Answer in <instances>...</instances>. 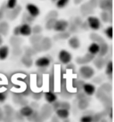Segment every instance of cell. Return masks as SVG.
<instances>
[{"instance_id":"obj_1","label":"cell","mask_w":114,"mask_h":122,"mask_svg":"<svg viewBox=\"0 0 114 122\" xmlns=\"http://www.w3.org/2000/svg\"><path fill=\"white\" fill-rule=\"evenodd\" d=\"M79 74H80V76L83 78L89 79V78H91L94 75V69L90 67V66L83 65L79 69Z\"/></svg>"},{"instance_id":"obj_2","label":"cell","mask_w":114,"mask_h":122,"mask_svg":"<svg viewBox=\"0 0 114 122\" xmlns=\"http://www.w3.org/2000/svg\"><path fill=\"white\" fill-rule=\"evenodd\" d=\"M21 11V7L20 5H16V6L13 8V9H6L5 11V15L7 19L10 20H13L14 19H16L17 16L20 14Z\"/></svg>"},{"instance_id":"obj_3","label":"cell","mask_w":114,"mask_h":122,"mask_svg":"<svg viewBox=\"0 0 114 122\" xmlns=\"http://www.w3.org/2000/svg\"><path fill=\"white\" fill-rule=\"evenodd\" d=\"M59 61L63 64H69L72 60V55L71 53H69L66 50H61L58 54Z\"/></svg>"},{"instance_id":"obj_4","label":"cell","mask_w":114,"mask_h":122,"mask_svg":"<svg viewBox=\"0 0 114 122\" xmlns=\"http://www.w3.org/2000/svg\"><path fill=\"white\" fill-rule=\"evenodd\" d=\"M68 26H69V22L66 20H56L55 23H54V29L56 32H62V31L67 30Z\"/></svg>"},{"instance_id":"obj_5","label":"cell","mask_w":114,"mask_h":122,"mask_svg":"<svg viewBox=\"0 0 114 122\" xmlns=\"http://www.w3.org/2000/svg\"><path fill=\"white\" fill-rule=\"evenodd\" d=\"M87 24L90 29L94 30H97L101 28V21L97 17L95 16H88L87 18Z\"/></svg>"},{"instance_id":"obj_6","label":"cell","mask_w":114,"mask_h":122,"mask_svg":"<svg viewBox=\"0 0 114 122\" xmlns=\"http://www.w3.org/2000/svg\"><path fill=\"white\" fill-rule=\"evenodd\" d=\"M26 10H27V13L29 14H30L31 16H33L34 18L37 17L39 14H40V10H39V8L36 5H34V4H27L26 5Z\"/></svg>"},{"instance_id":"obj_7","label":"cell","mask_w":114,"mask_h":122,"mask_svg":"<svg viewBox=\"0 0 114 122\" xmlns=\"http://www.w3.org/2000/svg\"><path fill=\"white\" fill-rule=\"evenodd\" d=\"M19 30H20V35L24 36V37H29L32 34V31H31V27L29 23H25L21 25H19Z\"/></svg>"},{"instance_id":"obj_8","label":"cell","mask_w":114,"mask_h":122,"mask_svg":"<svg viewBox=\"0 0 114 122\" xmlns=\"http://www.w3.org/2000/svg\"><path fill=\"white\" fill-rule=\"evenodd\" d=\"M51 63V60L47 56H44V57L38 58L37 61H35V64L38 68H47Z\"/></svg>"},{"instance_id":"obj_9","label":"cell","mask_w":114,"mask_h":122,"mask_svg":"<svg viewBox=\"0 0 114 122\" xmlns=\"http://www.w3.org/2000/svg\"><path fill=\"white\" fill-rule=\"evenodd\" d=\"M82 90H83V92H84L87 96H91V95L95 94L96 88H95V86L93 84H91V83H84Z\"/></svg>"},{"instance_id":"obj_10","label":"cell","mask_w":114,"mask_h":122,"mask_svg":"<svg viewBox=\"0 0 114 122\" xmlns=\"http://www.w3.org/2000/svg\"><path fill=\"white\" fill-rule=\"evenodd\" d=\"M98 6L103 11H110L112 9V0H98Z\"/></svg>"},{"instance_id":"obj_11","label":"cell","mask_w":114,"mask_h":122,"mask_svg":"<svg viewBox=\"0 0 114 122\" xmlns=\"http://www.w3.org/2000/svg\"><path fill=\"white\" fill-rule=\"evenodd\" d=\"M53 112V108L50 106V104H45L41 111V118L42 119H47L51 116V113Z\"/></svg>"},{"instance_id":"obj_12","label":"cell","mask_w":114,"mask_h":122,"mask_svg":"<svg viewBox=\"0 0 114 122\" xmlns=\"http://www.w3.org/2000/svg\"><path fill=\"white\" fill-rule=\"evenodd\" d=\"M40 46L42 51H47L52 47V41L49 37H42L40 41Z\"/></svg>"},{"instance_id":"obj_13","label":"cell","mask_w":114,"mask_h":122,"mask_svg":"<svg viewBox=\"0 0 114 122\" xmlns=\"http://www.w3.org/2000/svg\"><path fill=\"white\" fill-rule=\"evenodd\" d=\"M56 116L59 118V119H66L69 118V115H70V112L69 110L67 109H64V108H59L57 109L56 111Z\"/></svg>"},{"instance_id":"obj_14","label":"cell","mask_w":114,"mask_h":122,"mask_svg":"<svg viewBox=\"0 0 114 122\" xmlns=\"http://www.w3.org/2000/svg\"><path fill=\"white\" fill-rule=\"evenodd\" d=\"M68 44L70 46V47H71L72 49H78L80 46V41L77 37H69Z\"/></svg>"},{"instance_id":"obj_15","label":"cell","mask_w":114,"mask_h":122,"mask_svg":"<svg viewBox=\"0 0 114 122\" xmlns=\"http://www.w3.org/2000/svg\"><path fill=\"white\" fill-rule=\"evenodd\" d=\"M81 13L83 14V15H89L94 13V8L91 6L90 5L88 4V2L84 5H82V6L80 8Z\"/></svg>"},{"instance_id":"obj_16","label":"cell","mask_w":114,"mask_h":122,"mask_svg":"<svg viewBox=\"0 0 114 122\" xmlns=\"http://www.w3.org/2000/svg\"><path fill=\"white\" fill-rule=\"evenodd\" d=\"M33 109H32V107L31 106H29V105H24V106H22V108L20 110V113L21 114V115L23 116V117H25V118H28L29 116L31 115V113L33 112Z\"/></svg>"},{"instance_id":"obj_17","label":"cell","mask_w":114,"mask_h":122,"mask_svg":"<svg viewBox=\"0 0 114 122\" xmlns=\"http://www.w3.org/2000/svg\"><path fill=\"white\" fill-rule=\"evenodd\" d=\"M112 10V9H111ZM111 10L110 11H103L101 14V19L104 22H112V14H111Z\"/></svg>"},{"instance_id":"obj_18","label":"cell","mask_w":114,"mask_h":122,"mask_svg":"<svg viewBox=\"0 0 114 122\" xmlns=\"http://www.w3.org/2000/svg\"><path fill=\"white\" fill-rule=\"evenodd\" d=\"M9 32V24L5 20H0V35L6 36Z\"/></svg>"},{"instance_id":"obj_19","label":"cell","mask_w":114,"mask_h":122,"mask_svg":"<svg viewBox=\"0 0 114 122\" xmlns=\"http://www.w3.org/2000/svg\"><path fill=\"white\" fill-rule=\"evenodd\" d=\"M9 47L7 46H0V61H4L8 57Z\"/></svg>"},{"instance_id":"obj_20","label":"cell","mask_w":114,"mask_h":122,"mask_svg":"<svg viewBox=\"0 0 114 122\" xmlns=\"http://www.w3.org/2000/svg\"><path fill=\"white\" fill-rule=\"evenodd\" d=\"M45 99H46V101H47L49 104H51L52 102H54V101H56L57 100V95L53 93V92L51 91H48V92H46L45 93Z\"/></svg>"},{"instance_id":"obj_21","label":"cell","mask_w":114,"mask_h":122,"mask_svg":"<svg viewBox=\"0 0 114 122\" xmlns=\"http://www.w3.org/2000/svg\"><path fill=\"white\" fill-rule=\"evenodd\" d=\"M94 62L95 67L98 69V70H102L104 68V66L106 64V61L104 60L103 56H98L96 58H94Z\"/></svg>"},{"instance_id":"obj_22","label":"cell","mask_w":114,"mask_h":122,"mask_svg":"<svg viewBox=\"0 0 114 122\" xmlns=\"http://www.w3.org/2000/svg\"><path fill=\"white\" fill-rule=\"evenodd\" d=\"M21 62H22V64H24L25 67L30 68L33 64V60L30 56L24 54L23 56H21Z\"/></svg>"},{"instance_id":"obj_23","label":"cell","mask_w":114,"mask_h":122,"mask_svg":"<svg viewBox=\"0 0 114 122\" xmlns=\"http://www.w3.org/2000/svg\"><path fill=\"white\" fill-rule=\"evenodd\" d=\"M99 49H100L99 44H97L96 42H93V43L88 46V53H90V54L95 55V54H98Z\"/></svg>"},{"instance_id":"obj_24","label":"cell","mask_w":114,"mask_h":122,"mask_svg":"<svg viewBox=\"0 0 114 122\" xmlns=\"http://www.w3.org/2000/svg\"><path fill=\"white\" fill-rule=\"evenodd\" d=\"M99 46H100V49H99L98 54H99V56H103L104 57L105 54H107L108 51H109V46H108L107 43H105V41L99 44Z\"/></svg>"},{"instance_id":"obj_25","label":"cell","mask_w":114,"mask_h":122,"mask_svg":"<svg viewBox=\"0 0 114 122\" xmlns=\"http://www.w3.org/2000/svg\"><path fill=\"white\" fill-rule=\"evenodd\" d=\"M89 106V99L87 98H83L78 100V107L79 110L84 111L86 109H87V107Z\"/></svg>"},{"instance_id":"obj_26","label":"cell","mask_w":114,"mask_h":122,"mask_svg":"<svg viewBox=\"0 0 114 122\" xmlns=\"http://www.w3.org/2000/svg\"><path fill=\"white\" fill-rule=\"evenodd\" d=\"M21 42H22V40L19 37V36H14V35L10 39V43L13 46H21Z\"/></svg>"},{"instance_id":"obj_27","label":"cell","mask_w":114,"mask_h":122,"mask_svg":"<svg viewBox=\"0 0 114 122\" xmlns=\"http://www.w3.org/2000/svg\"><path fill=\"white\" fill-rule=\"evenodd\" d=\"M112 61H107V63H106V70H105V73L107 76L110 77V79H111V76H112Z\"/></svg>"},{"instance_id":"obj_28","label":"cell","mask_w":114,"mask_h":122,"mask_svg":"<svg viewBox=\"0 0 114 122\" xmlns=\"http://www.w3.org/2000/svg\"><path fill=\"white\" fill-rule=\"evenodd\" d=\"M90 39L93 40V42H96L97 44H101V43L104 42V38L102 37H100L99 35L95 34V33H92V34L90 35Z\"/></svg>"},{"instance_id":"obj_29","label":"cell","mask_w":114,"mask_h":122,"mask_svg":"<svg viewBox=\"0 0 114 122\" xmlns=\"http://www.w3.org/2000/svg\"><path fill=\"white\" fill-rule=\"evenodd\" d=\"M28 119L32 120V121H37V120H41L42 118H41L40 114L38 112H36V111H33V112L31 113V115L28 117Z\"/></svg>"},{"instance_id":"obj_30","label":"cell","mask_w":114,"mask_h":122,"mask_svg":"<svg viewBox=\"0 0 114 122\" xmlns=\"http://www.w3.org/2000/svg\"><path fill=\"white\" fill-rule=\"evenodd\" d=\"M70 32L67 30L62 31V32H59V34L56 35L55 37V39H67L70 37Z\"/></svg>"},{"instance_id":"obj_31","label":"cell","mask_w":114,"mask_h":122,"mask_svg":"<svg viewBox=\"0 0 114 122\" xmlns=\"http://www.w3.org/2000/svg\"><path fill=\"white\" fill-rule=\"evenodd\" d=\"M42 37H42L40 34H34L33 36L30 37V43H31V45L37 44V43H40Z\"/></svg>"},{"instance_id":"obj_32","label":"cell","mask_w":114,"mask_h":122,"mask_svg":"<svg viewBox=\"0 0 114 122\" xmlns=\"http://www.w3.org/2000/svg\"><path fill=\"white\" fill-rule=\"evenodd\" d=\"M57 19L55 18H53V19H48L47 20V23H46V28H47V30H53L54 29V23H55V21H56Z\"/></svg>"},{"instance_id":"obj_33","label":"cell","mask_w":114,"mask_h":122,"mask_svg":"<svg viewBox=\"0 0 114 122\" xmlns=\"http://www.w3.org/2000/svg\"><path fill=\"white\" fill-rule=\"evenodd\" d=\"M4 111H5V114L8 117H12L13 114H14V109L11 107L10 105H5L4 107Z\"/></svg>"},{"instance_id":"obj_34","label":"cell","mask_w":114,"mask_h":122,"mask_svg":"<svg viewBox=\"0 0 114 122\" xmlns=\"http://www.w3.org/2000/svg\"><path fill=\"white\" fill-rule=\"evenodd\" d=\"M69 1H70V0H57L56 2H55L57 8H60V9L64 8V7L68 5Z\"/></svg>"},{"instance_id":"obj_35","label":"cell","mask_w":114,"mask_h":122,"mask_svg":"<svg viewBox=\"0 0 114 122\" xmlns=\"http://www.w3.org/2000/svg\"><path fill=\"white\" fill-rule=\"evenodd\" d=\"M36 18H34L33 16H31L30 14H23V20H24V22L25 23H32L33 22V20H35Z\"/></svg>"},{"instance_id":"obj_36","label":"cell","mask_w":114,"mask_h":122,"mask_svg":"<svg viewBox=\"0 0 114 122\" xmlns=\"http://www.w3.org/2000/svg\"><path fill=\"white\" fill-rule=\"evenodd\" d=\"M5 5L7 9H13L17 5V0H7Z\"/></svg>"},{"instance_id":"obj_37","label":"cell","mask_w":114,"mask_h":122,"mask_svg":"<svg viewBox=\"0 0 114 122\" xmlns=\"http://www.w3.org/2000/svg\"><path fill=\"white\" fill-rule=\"evenodd\" d=\"M57 17H58V13H57L56 11L52 10L47 14L46 19H47V20H48V19H53V18H55V19H57Z\"/></svg>"},{"instance_id":"obj_38","label":"cell","mask_w":114,"mask_h":122,"mask_svg":"<svg viewBox=\"0 0 114 122\" xmlns=\"http://www.w3.org/2000/svg\"><path fill=\"white\" fill-rule=\"evenodd\" d=\"M43 30V29L40 25H35L33 28H31V31L33 34H40Z\"/></svg>"},{"instance_id":"obj_39","label":"cell","mask_w":114,"mask_h":122,"mask_svg":"<svg viewBox=\"0 0 114 122\" xmlns=\"http://www.w3.org/2000/svg\"><path fill=\"white\" fill-rule=\"evenodd\" d=\"M80 121L81 122H92V121H94V117H93V115H84L83 117H81Z\"/></svg>"},{"instance_id":"obj_40","label":"cell","mask_w":114,"mask_h":122,"mask_svg":"<svg viewBox=\"0 0 114 122\" xmlns=\"http://www.w3.org/2000/svg\"><path fill=\"white\" fill-rule=\"evenodd\" d=\"M37 54V52L35 51L33 49V47L31 46V47H26L25 48V54L26 55H29V56H33L34 54Z\"/></svg>"},{"instance_id":"obj_41","label":"cell","mask_w":114,"mask_h":122,"mask_svg":"<svg viewBox=\"0 0 114 122\" xmlns=\"http://www.w3.org/2000/svg\"><path fill=\"white\" fill-rule=\"evenodd\" d=\"M6 5H5V3H4L2 5V6L0 7V20H2L5 15V11H6Z\"/></svg>"},{"instance_id":"obj_42","label":"cell","mask_w":114,"mask_h":122,"mask_svg":"<svg viewBox=\"0 0 114 122\" xmlns=\"http://www.w3.org/2000/svg\"><path fill=\"white\" fill-rule=\"evenodd\" d=\"M104 33L105 35L107 36L108 38H110V39H112V27L110 26V27H108L107 29H105V30H104Z\"/></svg>"},{"instance_id":"obj_43","label":"cell","mask_w":114,"mask_h":122,"mask_svg":"<svg viewBox=\"0 0 114 122\" xmlns=\"http://www.w3.org/2000/svg\"><path fill=\"white\" fill-rule=\"evenodd\" d=\"M101 88L104 90L105 93H110L111 91V86L110 84H104L101 86Z\"/></svg>"},{"instance_id":"obj_44","label":"cell","mask_w":114,"mask_h":122,"mask_svg":"<svg viewBox=\"0 0 114 122\" xmlns=\"http://www.w3.org/2000/svg\"><path fill=\"white\" fill-rule=\"evenodd\" d=\"M13 53H14V55H21L22 51H21V49L20 46H14V50H13Z\"/></svg>"},{"instance_id":"obj_45","label":"cell","mask_w":114,"mask_h":122,"mask_svg":"<svg viewBox=\"0 0 114 122\" xmlns=\"http://www.w3.org/2000/svg\"><path fill=\"white\" fill-rule=\"evenodd\" d=\"M76 61H77L78 64H87V63H88V61H87V59H86V58H85L84 56L77 58Z\"/></svg>"},{"instance_id":"obj_46","label":"cell","mask_w":114,"mask_h":122,"mask_svg":"<svg viewBox=\"0 0 114 122\" xmlns=\"http://www.w3.org/2000/svg\"><path fill=\"white\" fill-rule=\"evenodd\" d=\"M68 28H70V32L73 33V32H77L78 28V27L77 25H75V23H74V22H72L71 25H69V26H68Z\"/></svg>"},{"instance_id":"obj_47","label":"cell","mask_w":114,"mask_h":122,"mask_svg":"<svg viewBox=\"0 0 114 122\" xmlns=\"http://www.w3.org/2000/svg\"><path fill=\"white\" fill-rule=\"evenodd\" d=\"M60 108H64L67 109V110H70L71 109V104L68 102H60Z\"/></svg>"},{"instance_id":"obj_48","label":"cell","mask_w":114,"mask_h":122,"mask_svg":"<svg viewBox=\"0 0 114 122\" xmlns=\"http://www.w3.org/2000/svg\"><path fill=\"white\" fill-rule=\"evenodd\" d=\"M104 95H105V92H104L102 88H99V89H98V91H97V94H96V97L101 100V99L104 97Z\"/></svg>"},{"instance_id":"obj_49","label":"cell","mask_w":114,"mask_h":122,"mask_svg":"<svg viewBox=\"0 0 114 122\" xmlns=\"http://www.w3.org/2000/svg\"><path fill=\"white\" fill-rule=\"evenodd\" d=\"M32 47L35 51L37 52H41L42 51V48H41V46H40V43H37V44H33L32 45Z\"/></svg>"},{"instance_id":"obj_50","label":"cell","mask_w":114,"mask_h":122,"mask_svg":"<svg viewBox=\"0 0 114 122\" xmlns=\"http://www.w3.org/2000/svg\"><path fill=\"white\" fill-rule=\"evenodd\" d=\"M7 95L5 92H0V103H3L6 100Z\"/></svg>"},{"instance_id":"obj_51","label":"cell","mask_w":114,"mask_h":122,"mask_svg":"<svg viewBox=\"0 0 114 122\" xmlns=\"http://www.w3.org/2000/svg\"><path fill=\"white\" fill-rule=\"evenodd\" d=\"M51 104H53V106H52V108H53V110H54V111H56L57 109L60 108V102L59 101H54V102H52Z\"/></svg>"},{"instance_id":"obj_52","label":"cell","mask_w":114,"mask_h":122,"mask_svg":"<svg viewBox=\"0 0 114 122\" xmlns=\"http://www.w3.org/2000/svg\"><path fill=\"white\" fill-rule=\"evenodd\" d=\"M88 4H89L93 8H95V7L98 6V0H89V1H88Z\"/></svg>"},{"instance_id":"obj_53","label":"cell","mask_w":114,"mask_h":122,"mask_svg":"<svg viewBox=\"0 0 114 122\" xmlns=\"http://www.w3.org/2000/svg\"><path fill=\"white\" fill-rule=\"evenodd\" d=\"M73 22L75 23V25H77L78 27H80L81 23H82V20H81V18H79V17H76Z\"/></svg>"},{"instance_id":"obj_54","label":"cell","mask_w":114,"mask_h":122,"mask_svg":"<svg viewBox=\"0 0 114 122\" xmlns=\"http://www.w3.org/2000/svg\"><path fill=\"white\" fill-rule=\"evenodd\" d=\"M80 28H82L83 30H89V26H88V24H87V21H82V23L80 25Z\"/></svg>"},{"instance_id":"obj_55","label":"cell","mask_w":114,"mask_h":122,"mask_svg":"<svg viewBox=\"0 0 114 122\" xmlns=\"http://www.w3.org/2000/svg\"><path fill=\"white\" fill-rule=\"evenodd\" d=\"M34 99H36V100H38V99L41 98V96H42V93H34L33 95H32Z\"/></svg>"},{"instance_id":"obj_56","label":"cell","mask_w":114,"mask_h":122,"mask_svg":"<svg viewBox=\"0 0 114 122\" xmlns=\"http://www.w3.org/2000/svg\"><path fill=\"white\" fill-rule=\"evenodd\" d=\"M85 82L81 81V80H79V81H78V84H77V87L78 88V90H82V87H83V85H84Z\"/></svg>"},{"instance_id":"obj_57","label":"cell","mask_w":114,"mask_h":122,"mask_svg":"<svg viewBox=\"0 0 114 122\" xmlns=\"http://www.w3.org/2000/svg\"><path fill=\"white\" fill-rule=\"evenodd\" d=\"M14 36H20V30H19V26H16V27L14 29Z\"/></svg>"},{"instance_id":"obj_58","label":"cell","mask_w":114,"mask_h":122,"mask_svg":"<svg viewBox=\"0 0 114 122\" xmlns=\"http://www.w3.org/2000/svg\"><path fill=\"white\" fill-rule=\"evenodd\" d=\"M83 98H87V95L85 94L84 92H83V93H78V99L79 100V99H83Z\"/></svg>"},{"instance_id":"obj_59","label":"cell","mask_w":114,"mask_h":122,"mask_svg":"<svg viewBox=\"0 0 114 122\" xmlns=\"http://www.w3.org/2000/svg\"><path fill=\"white\" fill-rule=\"evenodd\" d=\"M1 119H4V114H3V111L0 109V120Z\"/></svg>"},{"instance_id":"obj_60","label":"cell","mask_w":114,"mask_h":122,"mask_svg":"<svg viewBox=\"0 0 114 122\" xmlns=\"http://www.w3.org/2000/svg\"><path fill=\"white\" fill-rule=\"evenodd\" d=\"M109 116H110V119H112V109H110V112H109Z\"/></svg>"},{"instance_id":"obj_61","label":"cell","mask_w":114,"mask_h":122,"mask_svg":"<svg viewBox=\"0 0 114 122\" xmlns=\"http://www.w3.org/2000/svg\"><path fill=\"white\" fill-rule=\"evenodd\" d=\"M67 68H68V69H72V70H75V66H74L73 64H71V65H68V66H67Z\"/></svg>"},{"instance_id":"obj_62","label":"cell","mask_w":114,"mask_h":122,"mask_svg":"<svg viewBox=\"0 0 114 122\" xmlns=\"http://www.w3.org/2000/svg\"><path fill=\"white\" fill-rule=\"evenodd\" d=\"M82 2V0H74V3L76 4V5H78V4H80Z\"/></svg>"},{"instance_id":"obj_63","label":"cell","mask_w":114,"mask_h":122,"mask_svg":"<svg viewBox=\"0 0 114 122\" xmlns=\"http://www.w3.org/2000/svg\"><path fill=\"white\" fill-rule=\"evenodd\" d=\"M3 37H1V36H0V46H1V45H2V44H3Z\"/></svg>"},{"instance_id":"obj_64","label":"cell","mask_w":114,"mask_h":122,"mask_svg":"<svg viewBox=\"0 0 114 122\" xmlns=\"http://www.w3.org/2000/svg\"><path fill=\"white\" fill-rule=\"evenodd\" d=\"M57 0H52V2H56Z\"/></svg>"}]
</instances>
